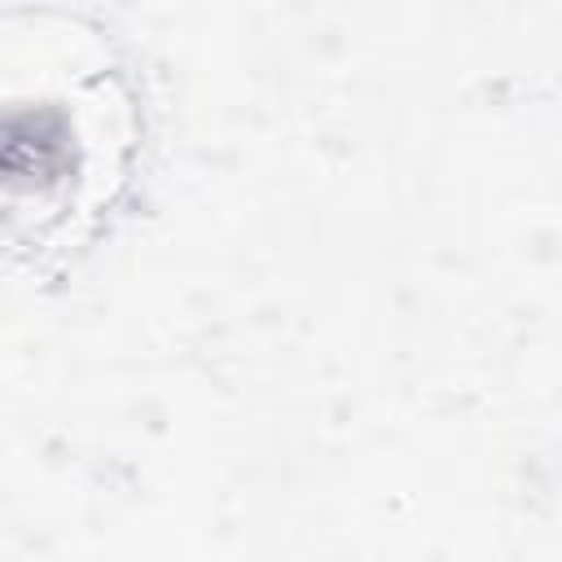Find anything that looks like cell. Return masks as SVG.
<instances>
[{
  "instance_id": "obj_1",
  "label": "cell",
  "mask_w": 562,
  "mask_h": 562,
  "mask_svg": "<svg viewBox=\"0 0 562 562\" xmlns=\"http://www.w3.org/2000/svg\"><path fill=\"white\" fill-rule=\"evenodd\" d=\"M132 145V105L119 75L92 53L44 40L35 66H0V246L48 250L110 206Z\"/></svg>"
}]
</instances>
